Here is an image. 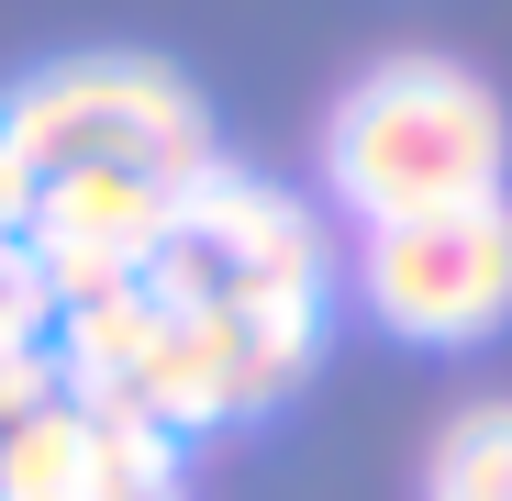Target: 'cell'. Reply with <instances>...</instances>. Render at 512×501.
I'll return each instance as SVG.
<instances>
[{
  "label": "cell",
  "instance_id": "cell-1",
  "mask_svg": "<svg viewBox=\"0 0 512 501\" xmlns=\"http://www.w3.org/2000/svg\"><path fill=\"white\" fill-rule=\"evenodd\" d=\"M501 156L512 123L457 56H379L323 123V190L379 234L457 201H501Z\"/></svg>",
  "mask_w": 512,
  "mask_h": 501
},
{
  "label": "cell",
  "instance_id": "cell-2",
  "mask_svg": "<svg viewBox=\"0 0 512 501\" xmlns=\"http://www.w3.org/2000/svg\"><path fill=\"white\" fill-rule=\"evenodd\" d=\"M0 145L23 156V179H78V167H123V179H156V190H190L212 156V112L179 67L156 56H67L45 78H23L0 101Z\"/></svg>",
  "mask_w": 512,
  "mask_h": 501
},
{
  "label": "cell",
  "instance_id": "cell-3",
  "mask_svg": "<svg viewBox=\"0 0 512 501\" xmlns=\"http://www.w3.org/2000/svg\"><path fill=\"white\" fill-rule=\"evenodd\" d=\"M145 290L179 312H223V301H323V223L245 179V167H201L167 212V245L145 257Z\"/></svg>",
  "mask_w": 512,
  "mask_h": 501
},
{
  "label": "cell",
  "instance_id": "cell-4",
  "mask_svg": "<svg viewBox=\"0 0 512 501\" xmlns=\"http://www.w3.org/2000/svg\"><path fill=\"white\" fill-rule=\"evenodd\" d=\"M357 290L412 346H479L512 323V201H457L357 234Z\"/></svg>",
  "mask_w": 512,
  "mask_h": 501
},
{
  "label": "cell",
  "instance_id": "cell-5",
  "mask_svg": "<svg viewBox=\"0 0 512 501\" xmlns=\"http://www.w3.org/2000/svg\"><path fill=\"white\" fill-rule=\"evenodd\" d=\"M167 212H179V190L156 179H123V167H78V179H45L34 190V268H45V301L78 312V301H112L145 279V257L167 245Z\"/></svg>",
  "mask_w": 512,
  "mask_h": 501
},
{
  "label": "cell",
  "instance_id": "cell-6",
  "mask_svg": "<svg viewBox=\"0 0 512 501\" xmlns=\"http://www.w3.org/2000/svg\"><path fill=\"white\" fill-rule=\"evenodd\" d=\"M323 346V301H223L212 312V357H223V424L234 412H268L301 390Z\"/></svg>",
  "mask_w": 512,
  "mask_h": 501
},
{
  "label": "cell",
  "instance_id": "cell-7",
  "mask_svg": "<svg viewBox=\"0 0 512 501\" xmlns=\"http://www.w3.org/2000/svg\"><path fill=\"white\" fill-rule=\"evenodd\" d=\"M90 501H179V435L145 424L123 390H90Z\"/></svg>",
  "mask_w": 512,
  "mask_h": 501
},
{
  "label": "cell",
  "instance_id": "cell-8",
  "mask_svg": "<svg viewBox=\"0 0 512 501\" xmlns=\"http://www.w3.org/2000/svg\"><path fill=\"white\" fill-rule=\"evenodd\" d=\"M0 501H90V412L78 401L0 424Z\"/></svg>",
  "mask_w": 512,
  "mask_h": 501
},
{
  "label": "cell",
  "instance_id": "cell-9",
  "mask_svg": "<svg viewBox=\"0 0 512 501\" xmlns=\"http://www.w3.org/2000/svg\"><path fill=\"white\" fill-rule=\"evenodd\" d=\"M435 501H512V401H468L435 435Z\"/></svg>",
  "mask_w": 512,
  "mask_h": 501
},
{
  "label": "cell",
  "instance_id": "cell-10",
  "mask_svg": "<svg viewBox=\"0 0 512 501\" xmlns=\"http://www.w3.org/2000/svg\"><path fill=\"white\" fill-rule=\"evenodd\" d=\"M45 334H56V301H45L34 245H0V357H12V346H45Z\"/></svg>",
  "mask_w": 512,
  "mask_h": 501
},
{
  "label": "cell",
  "instance_id": "cell-11",
  "mask_svg": "<svg viewBox=\"0 0 512 501\" xmlns=\"http://www.w3.org/2000/svg\"><path fill=\"white\" fill-rule=\"evenodd\" d=\"M23 223H34V179H23V156L0 145V245H23Z\"/></svg>",
  "mask_w": 512,
  "mask_h": 501
}]
</instances>
